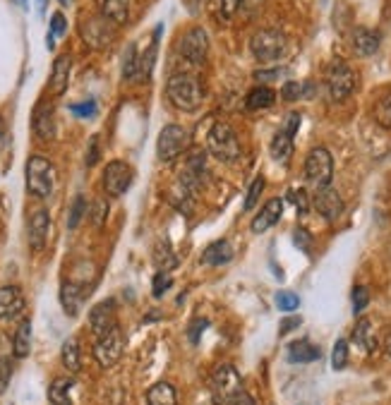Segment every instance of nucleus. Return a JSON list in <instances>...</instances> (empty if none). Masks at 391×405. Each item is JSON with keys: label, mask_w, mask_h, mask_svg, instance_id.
Wrapping results in <instances>:
<instances>
[{"label": "nucleus", "mask_w": 391, "mask_h": 405, "mask_svg": "<svg viewBox=\"0 0 391 405\" xmlns=\"http://www.w3.org/2000/svg\"><path fill=\"white\" fill-rule=\"evenodd\" d=\"M243 5V0H221V10H224L226 17H233L238 13V8Z\"/></svg>", "instance_id": "nucleus-50"}, {"label": "nucleus", "mask_w": 391, "mask_h": 405, "mask_svg": "<svg viewBox=\"0 0 391 405\" xmlns=\"http://www.w3.org/2000/svg\"><path fill=\"white\" fill-rule=\"evenodd\" d=\"M367 302H370V290L365 285H358L353 290V312L360 314L367 307Z\"/></svg>", "instance_id": "nucleus-40"}, {"label": "nucleus", "mask_w": 391, "mask_h": 405, "mask_svg": "<svg viewBox=\"0 0 391 405\" xmlns=\"http://www.w3.org/2000/svg\"><path fill=\"white\" fill-rule=\"evenodd\" d=\"M49 231H51V216L46 209H37L32 216H29V226H27V236H29V245H32L34 252L46 248V240H49Z\"/></svg>", "instance_id": "nucleus-13"}, {"label": "nucleus", "mask_w": 391, "mask_h": 405, "mask_svg": "<svg viewBox=\"0 0 391 405\" xmlns=\"http://www.w3.org/2000/svg\"><path fill=\"white\" fill-rule=\"evenodd\" d=\"M132 178H135V173L125 161H110L103 168V190L108 197H122L130 190Z\"/></svg>", "instance_id": "nucleus-10"}, {"label": "nucleus", "mask_w": 391, "mask_h": 405, "mask_svg": "<svg viewBox=\"0 0 391 405\" xmlns=\"http://www.w3.org/2000/svg\"><path fill=\"white\" fill-rule=\"evenodd\" d=\"M207 151L212 154L216 161L221 163H233L241 158V139L233 132L231 125L226 122H216V125L207 134Z\"/></svg>", "instance_id": "nucleus-2"}, {"label": "nucleus", "mask_w": 391, "mask_h": 405, "mask_svg": "<svg viewBox=\"0 0 391 405\" xmlns=\"http://www.w3.org/2000/svg\"><path fill=\"white\" fill-rule=\"evenodd\" d=\"M288 199H293V202H295L297 214H305V211L310 209V199H307V192H305V190H293V192H288Z\"/></svg>", "instance_id": "nucleus-45"}, {"label": "nucleus", "mask_w": 391, "mask_h": 405, "mask_svg": "<svg viewBox=\"0 0 391 405\" xmlns=\"http://www.w3.org/2000/svg\"><path fill=\"white\" fill-rule=\"evenodd\" d=\"M281 214H283V202H281V199H269V202H267L264 207H262L259 214L255 216L252 233H255V236H259V233L269 231L274 223H278Z\"/></svg>", "instance_id": "nucleus-19"}, {"label": "nucleus", "mask_w": 391, "mask_h": 405, "mask_svg": "<svg viewBox=\"0 0 391 405\" xmlns=\"http://www.w3.org/2000/svg\"><path fill=\"white\" fill-rule=\"evenodd\" d=\"M262 190H264V178L257 175L248 190V197H245V211H252L257 207V202H259V197H262Z\"/></svg>", "instance_id": "nucleus-36"}, {"label": "nucleus", "mask_w": 391, "mask_h": 405, "mask_svg": "<svg viewBox=\"0 0 391 405\" xmlns=\"http://www.w3.org/2000/svg\"><path fill=\"white\" fill-rule=\"evenodd\" d=\"M276 307L281 309V312H293V309L300 307V297L290 290H278L276 292Z\"/></svg>", "instance_id": "nucleus-37"}, {"label": "nucleus", "mask_w": 391, "mask_h": 405, "mask_svg": "<svg viewBox=\"0 0 391 405\" xmlns=\"http://www.w3.org/2000/svg\"><path fill=\"white\" fill-rule=\"evenodd\" d=\"M300 324H302L300 316H288V319L281 321V328H278V333H281V336H286V333H290L293 328H297Z\"/></svg>", "instance_id": "nucleus-49"}, {"label": "nucleus", "mask_w": 391, "mask_h": 405, "mask_svg": "<svg viewBox=\"0 0 391 405\" xmlns=\"http://www.w3.org/2000/svg\"><path fill=\"white\" fill-rule=\"evenodd\" d=\"M122 350H125V338H122V331L118 326L108 328L106 333L96 336L94 343V357L101 367H113L118 365V360L122 357Z\"/></svg>", "instance_id": "nucleus-9"}, {"label": "nucleus", "mask_w": 391, "mask_h": 405, "mask_svg": "<svg viewBox=\"0 0 391 405\" xmlns=\"http://www.w3.org/2000/svg\"><path fill=\"white\" fill-rule=\"evenodd\" d=\"M89 326L91 331L96 333V336H101V333H106L108 328L118 326L115 324V302L113 300H103L91 307L89 312Z\"/></svg>", "instance_id": "nucleus-17"}, {"label": "nucleus", "mask_w": 391, "mask_h": 405, "mask_svg": "<svg viewBox=\"0 0 391 405\" xmlns=\"http://www.w3.org/2000/svg\"><path fill=\"white\" fill-rule=\"evenodd\" d=\"M207 326H209V321H207V319H195V321H192V324H190V331H188V336H190L192 343H200V333H202Z\"/></svg>", "instance_id": "nucleus-47"}, {"label": "nucleus", "mask_w": 391, "mask_h": 405, "mask_svg": "<svg viewBox=\"0 0 391 405\" xmlns=\"http://www.w3.org/2000/svg\"><path fill=\"white\" fill-rule=\"evenodd\" d=\"M305 183L307 187H312L314 192L329 187L331 178H334V158H331L329 151L324 146H317L312 149L305 158Z\"/></svg>", "instance_id": "nucleus-4"}, {"label": "nucleus", "mask_w": 391, "mask_h": 405, "mask_svg": "<svg viewBox=\"0 0 391 405\" xmlns=\"http://www.w3.org/2000/svg\"><path fill=\"white\" fill-rule=\"evenodd\" d=\"M135 75H139V53L135 46H130L125 53V60H122V77L132 79Z\"/></svg>", "instance_id": "nucleus-34"}, {"label": "nucleus", "mask_w": 391, "mask_h": 405, "mask_svg": "<svg viewBox=\"0 0 391 405\" xmlns=\"http://www.w3.org/2000/svg\"><path fill=\"white\" fill-rule=\"evenodd\" d=\"M355 89V72L346 60H334L326 68V91L334 101H346Z\"/></svg>", "instance_id": "nucleus-7"}, {"label": "nucleus", "mask_w": 391, "mask_h": 405, "mask_svg": "<svg viewBox=\"0 0 391 405\" xmlns=\"http://www.w3.org/2000/svg\"><path fill=\"white\" fill-rule=\"evenodd\" d=\"M115 25L108 20V17H91L86 25H82V39L86 41V44L91 46V49H103V46H108L110 41L115 37Z\"/></svg>", "instance_id": "nucleus-12"}, {"label": "nucleus", "mask_w": 391, "mask_h": 405, "mask_svg": "<svg viewBox=\"0 0 391 405\" xmlns=\"http://www.w3.org/2000/svg\"><path fill=\"white\" fill-rule=\"evenodd\" d=\"M98 161V137L94 134V137L89 139V151H86V166H96Z\"/></svg>", "instance_id": "nucleus-48"}, {"label": "nucleus", "mask_w": 391, "mask_h": 405, "mask_svg": "<svg viewBox=\"0 0 391 405\" xmlns=\"http://www.w3.org/2000/svg\"><path fill=\"white\" fill-rule=\"evenodd\" d=\"M226 405H255V401H252V398H250L245 391H241V393H238V396H233Z\"/></svg>", "instance_id": "nucleus-52"}, {"label": "nucleus", "mask_w": 391, "mask_h": 405, "mask_svg": "<svg viewBox=\"0 0 391 405\" xmlns=\"http://www.w3.org/2000/svg\"><path fill=\"white\" fill-rule=\"evenodd\" d=\"M70 68H72V58L70 56H58L53 60V70H51V79H49V89L53 96L65 94L68 82H70Z\"/></svg>", "instance_id": "nucleus-18"}, {"label": "nucleus", "mask_w": 391, "mask_h": 405, "mask_svg": "<svg viewBox=\"0 0 391 405\" xmlns=\"http://www.w3.org/2000/svg\"><path fill=\"white\" fill-rule=\"evenodd\" d=\"M286 49H288V39L278 29H262L250 39V51L259 63H276L286 56Z\"/></svg>", "instance_id": "nucleus-5"}, {"label": "nucleus", "mask_w": 391, "mask_h": 405, "mask_svg": "<svg viewBox=\"0 0 391 405\" xmlns=\"http://www.w3.org/2000/svg\"><path fill=\"white\" fill-rule=\"evenodd\" d=\"M56 185V170L53 163L44 156H32L27 161V190L29 195L46 199L51 197Z\"/></svg>", "instance_id": "nucleus-3"}, {"label": "nucleus", "mask_w": 391, "mask_h": 405, "mask_svg": "<svg viewBox=\"0 0 391 405\" xmlns=\"http://www.w3.org/2000/svg\"><path fill=\"white\" fill-rule=\"evenodd\" d=\"M82 297H84L82 285H77L75 281H65V283L60 285V304H63V309H65L68 316H77L79 314Z\"/></svg>", "instance_id": "nucleus-22"}, {"label": "nucleus", "mask_w": 391, "mask_h": 405, "mask_svg": "<svg viewBox=\"0 0 391 405\" xmlns=\"http://www.w3.org/2000/svg\"><path fill=\"white\" fill-rule=\"evenodd\" d=\"M91 221H94V226L98 228L103 221H106V214H108V204L106 202H94V207H91Z\"/></svg>", "instance_id": "nucleus-46"}, {"label": "nucleus", "mask_w": 391, "mask_h": 405, "mask_svg": "<svg viewBox=\"0 0 391 405\" xmlns=\"http://www.w3.org/2000/svg\"><path fill=\"white\" fill-rule=\"evenodd\" d=\"M314 209H317L319 216H324L326 221H336L343 211V199L341 195L334 190V187H324V190H317V195L312 199Z\"/></svg>", "instance_id": "nucleus-14"}, {"label": "nucleus", "mask_w": 391, "mask_h": 405, "mask_svg": "<svg viewBox=\"0 0 391 405\" xmlns=\"http://www.w3.org/2000/svg\"><path fill=\"white\" fill-rule=\"evenodd\" d=\"M60 360H63V365H65V369H70L72 374L79 372L82 360H79V343H77V338H68L65 343H63Z\"/></svg>", "instance_id": "nucleus-30"}, {"label": "nucleus", "mask_w": 391, "mask_h": 405, "mask_svg": "<svg viewBox=\"0 0 391 405\" xmlns=\"http://www.w3.org/2000/svg\"><path fill=\"white\" fill-rule=\"evenodd\" d=\"M147 405H178L176 389L168 381H156L147 391Z\"/></svg>", "instance_id": "nucleus-25"}, {"label": "nucleus", "mask_w": 391, "mask_h": 405, "mask_svg": "<svg viewBox=\"0 0 391 405\" xmlns=\"http://www.w3.org/2000/svg\"><path fill=\"white\" fill-rule=\"evenodd\" d=\"M70 110H72L75 115H79V118H94L96 115V101H82V103H72L70 105Z\"/></svg>", "instance_id": "nucleus-41"}, {"label": "nucleus", "mask_w": 391, "mask_h": 405, "mask_svg": "<svg viewBox=\"0 0 391 405\" xmlns=\"http://www.w3.org/2000/svg\"><path fill=\"white\" fill-rule=\"evenodd\" d=\"M346 362H348V343L346 340H336V345H334V353H331V367L336 369H343L346 367Z\"/></svg>", "instance_id": "nucleus-38"}, {"label": "nucleus", "mask_w": 391, "mask_h": 405, "mask_svg": "<svg viewBox=\"0 0 391 405\" xmlns=\"http://www.w3.org/2000/svg\"><path fill=\"white\" fill-rule=\"evenodd\" d=\"M10 377H13V362H10L8 357H0V396L8 389Z\"/></svg>", "instance_id": "nucleus-43"}, {"label": "nucleus", "mask_w": 391, "mask_h": 405, "mask_svg": "<svg viewBox=\"0 0 391 405\" xmlns=\"http://www.w3.org/2000/svg\"><path fill=\"white\" fill-rule=\"evenodd\" d=\"M17 5H20V8H27V0H15Z\"/></svg>", "instance_id": "nucleus-54"}, {"label": "nucleus", "mask_w": 391, "mask_h": 405, "mask_svg": "<svg viewBox=\"0 0 391 405\" xmlns=\"http://www.w3.org/2000/svg\"><path fill=\"white\" fill-rule=\"evenodd\" d=\"M375 120L382 127H391V89L384 91L375 103Z\"/></svg>", "instance_id": "nucleus-33"}, {"label": "nucleus", "mask_w": 391, "mask_h": 405, "mask_svg": "<svg viewBox=\"0 0 391 405\" xmlns=\"http://www.w3.org/2000/svg\"><path fill=\"white\" fill-rule=\"evenodd\" d=\"M293 238H295V245H297V248H302V250H305V248H307V243H310V236H307L305 231H295V233H293Z\"/></svg>", "instance_id": "nucleus-53"}, {"label": "nucleus", "mask_w": 391, "mask_h": 405, "mask_svg": "<svg viewBox=\"0 0 391 405\" xmlns=\"http://www.w3.org/2000/svg\"><path fill=\"white\" fill-rule=\"evenodd\" d=\"M302 94H305V89H302V84H297V82H286L283 89H281L283 101H297Z\"/></svg>", "instance_id": "nucleus-44"}, {"label": "nucleus", "mask_w": 391, "mask_h": 405, "mask_svg": "<svg viewBox=\"0 0 391 405\" xmlns=\"http://www.w3.org/2000/svg\"><path fill=\"white\" fill-rule=\"evenodd\" d=\"M84 211H86V199L77 195L72 202V207H70V216H68V228L70 231H75V228L79 226L82 219H84Z\"/></svg>", "instance_id": "nucleus-35"}, {"label": "nucleus", "mask_w": 391, "mask_h": 405, "mask_svg": "<svg viewBox=\"0 0 391 405\" xmlns=\"http://www.w3.org/2000/svg\"><path fill=\"white\" fill-rule=\"evenodd\" d=\"M130 5L132 0H103L101 15L108 17L113 25H125L130 20Z\"/></svg>", "instance_id": "nucleus-27"}, {"label": "nucleus", "mask_w": 391, "mask_h": 405, "mask_svg": "<svg viewBox=\"0 0 391 405\" xmlns=\"http://www.w3.org/2000/svg\"><path fill=\"white\" fill-rule=\"evenodd\" d=\"M32 127H34V134H37L41 142H49V139H53V134H56V113H53V105L41 101L37 108H34Z\"/></svg>", "instance_id": "nucleus-15"}, {"label": "nucleus", "mask_w": 391, "mask_h": 405, "mask_svg": "<svg viewBox=\"0 0 391 405\" xmlns=\"http://www.w3.org/2000/svg\"><path fill=\"white\" fill-rule=\"evenodd\" d=\"M70 3V0H60V5H68Z\"/></svg>", "instance_id": "nucleus-55"}, {"label": "nucleus", "mask_w": 391, "mask_h": 405, "mask_svg": "<svg viewBox=\"0 0 391 405\" xmlns=\"http://www.w3.org/2000/svg\"><path fill=\"white\" fill-rule=\"evenodd\" d=\"M171 276H168V271H159L154 276V288H151V292H154V297H161L163 292L168 290V288H171Z\"/></svg>", "instance_id": "nucleus-42"}, {"label": "nucleus", "mask_w": 391, "mask_h": 405, "mask_svg": "<svg viewBox=\"0 0 391 405\" xmlns=\"http://www.w3.org/2000/svg\"><path fill=\"white\" fill-rule=\"evenodd\" d=\"M49 37L51 39H60V37H65V32H68V22H65V15L63 13H56L53 17H51V29H49Z\"/></svg>", "instance_id": "nucleus-39"}, {"label": "nucleus", "mask_w": 391, "mask_h": 405, "mask_svg": "<svg viewBox=\"0 0 391 405\" xmlns=\"http://www.w3.org/2000/svg\"><path fill=\"white\" fill-rule=\"evenodd\" d=\"M353 343L358 348H363L365 353H375L377 350V333H375V324L370 319H360L353 328Z\"/></svg>", "instance_id": "nucleus-23"}, {"label": "nucleus", "mask_w": 391, "mask_h": 405, "mask_svg": "<svg viewBox=\"0 0 391 405\" xmlns=\"http://www.w3.org/2000/svg\"><path fill=\"white\" fill-rule=\"evenodd\" d=\"M29 350H32V321L25 319L20 324L15 333V340H13V353L17 360H25L29 355Z\"/></svg>", "instance_id": "nucleus-29"}, {"label": "nucleus", "mask_w": 391, "mask_h": 405, "mask_svg": "<svg viewBox=\"0 0 391 405\" xmlns=\"http://www.w3.org/2000/svg\"><path fill=\"white\" fill-rule=\"evenodd\" d=\"M166 96L183 113H195L204 101L202 82L190 72H176L166 82Z\"/></svg>", "instance_id": "nucleus-1"}, {"label": "nucleus", "mask_w": 391, "mask_h": 405, "mask_svg": "<svg viewBox=\"0 0 391 405\" xmlns=\"http://www.w3.org/2000/svg\"><path fill=\"white\" fill-rule=\"evenodd\" d=\"M70 386H72V379L70 377L56 379L53 384L49 386V403L51 405H70Z\"/></svg>", "instance_id": "nucleus-31"}, {"label": "nucleus", "mask_w": 391, "mask_h": 405, "mask_svg": "<svg viewBox=\"0 0 391 405\" xmlns=\"http://www.w3.org/2000/svg\"><path fill=\"white\" fill-rule=\"evenodd\" d=\"M353 51L363 58L375 56V53L379 51V34L372 32V29H365V27L355 29L353 32Z\"/></svg>", "instance_id": "nucleus-21"}, {"label": "nucleus", "mask_w": 391, "mask_h": 405, "mask_svg": "<svg viewBox=\"0 0 391 405\" xmlns=\"http://www.w3.org/2000/svg\"><path fill=\"white\" fill-rule=\"evenodd\" d=\"M297 127H300V115H297V113H290V115H288V120H286V127H283V132H286V134H290V137H293V134L297 132Z\"/></svg>", "instance_id": "nucleus-51"}, {"label": "nucleus", "mask_w": 391, "mask_h": 405, "mask_svg": "<svg viewBox=\"0 0 391 405\" xmlns=\"http://www.w3.org/2000/svg\"><path fill=\"white\" fill-rule=\"evenodd\" d=\"M154 262H156V266H159L161 271H171L173 266H178V257L173 255V250H171V245H168V243H159V245H156Z\"/></svg>", "instance_id": "nucleus-32"}, {"label": "nucleus", "mask_w": 391, "mask_h": 405, "mask_svg": "<svg viewBox=\"0 0 391 405\" xmlns=\"http://www.w3.org/2000/svg\"><path fill=\"white\" fill-rule=\"evenodd\" d=\"M319 355H322V350L314 343H310V340H295V343H290L288 350H286V357H288V362H293V365H307V362L319 360Z\"/></svg>", "instance_id": "nucleus-20"}, {"label": "nucleus", "mask_w": 391, "mask_h": 405, "mask_svg": "<svg viewBox=\"0 0 391 405\" xmlns=\"http://www.w3.org/2000/svg\"><path fill=\"white\" fill-rule=\"evenodd\" d=\"M274 101H276V94L269 86H255L252 91L248 94V98H245V105H248V110H267L271 108Z\"/></svg>", "instance_id": "nucleus-28"}, {"label": "nucleus", "mask_w": 391, "mask_h": 405, "mask_svg": "<svg viewBox=\"0 0 391 405\" xmlns=\"http://www.w3.org/2000/svg\"><path fill=\"white\" fill-rule=\"evenodd\" d=\"M25 292L17 285L0 288V319H15L25 312Z\"/></svg>", "instance_id": "nucleus-16"}, {"label": "nucleus", "mask_w": 391, "mask_h": 405, "mask_svg": "<svg viewBox=\"0 0 391 405\" xmlns=\"http://www.w3.org/2000/svg\"><path fill=\"white\" fill-rule=\"evenodd\" d=\"M192 146V132L183 125H166L156 139V156L161 161H176Z\"/></svg>", "instance_id": "nucleus-6"}, {"label": "nucleus", "mask_w": 391, "mask_h": 405, "mask_svg": "<svg viewBox=\"0 0 391 405\" xmlns=\"http://www.w3.org/2000/svg\"><path fill=\"white\" fill-rule=\"evenodd\" d=\"M269 154L276 163H288L290 156H293V137L286 134L283 130L274 134L271 146H269Z\"/></svg>", "instance_id": "nucleus-26"}, {"label": "nucleus", "mask_w": 391, "mask_h": 405, "mask_svg": "<svg viewBox=\"0 0 391 405\" xmlns=\"http://www.w3.org/2000/svg\"><path fill=\"white\" fill-rule=\"evenodd\" d=\"M243 391L241 374L236 372L233 365H219L212 374V396L214 405H226L233 396Z\"/></svg>", "instance_id": "nucleus-8"}, {"label": "nucleus", "mask_w": 391, "mask_h": 405, "mask_svg": "<svg viewBox=\"0 0 391 405\" xmlns=\"http://www.w3.org/2000/svg\"><path fill=\"white\" fill-rule=\"evenodd\" d=\"M233 259V248L229 240H216L202 252V262L209 266H221V264H229Z\"/></svg>", "instance_id": "nucleus-24"}, {"label": "nucleus", "mask_w": 391, "mask_h": 405, "mask_svg": "<svg viewBox=\"0 0 391 405\" xmlns=\"http://www.w3.org/2000/svg\"><path fill=\"white\" fill-rule=\"evenodd\" d=\"M180 56L192 65H202L209 56V37L202 27H195L180 39Z\"/></svg>", "instance_id": "nucleus-11"}]
</instances>
